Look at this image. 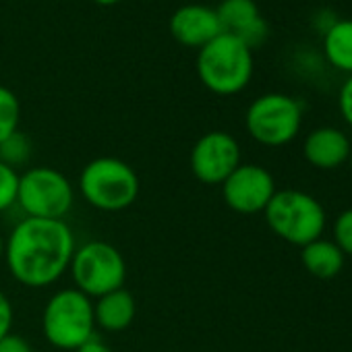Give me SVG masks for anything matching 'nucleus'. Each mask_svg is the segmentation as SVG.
Wrapping results in <instances>:
<instances>
[{
  "mask_svg": "<svg viewBox=\"0 0 352 352\" xmlns=\"http://www.w3.org/2000/svg\"><path fill=\"white\" fill-rule=\"evenodd\" d=\"M263 216L278 239L296 247H305L321 239L327 222L323 206L313 195L298 189L276 191L263 210Z\"/></svg>",
  "mask_w": 352,
  "mask_h": 352,
  "instance_id": "5",
  "label": "nucleus"
},
{
  "mask_svg": "<svg viewBox=\"0 0 352 352\" xmlns=\"http://www.w3.org/2000/svg\"><path fill=\"white\" fill-rule=\"evenodd\" d=\"M135 313H137V302H135V296L126 288L112 290L94 300L96 327L110 331V333L124 331L133 323Z\"/></svg>",
  "mask_w": 352,
  "mask_h": 352,
  "instance_id": "14",
  "label": "nucleus"
},
{
  "mask_svg": "<svg viewBox=\"0 0 352 352\" xmlns=\"http://www.w3.org/2000/svg\"><path fill=\"white\" fill-rule=\"evenodd\" d=\"M338 108H340V114H342L344 122L352 129V75H348L346 81H344L342 87H340V94H338Z\"/></svg>",
  "mask_w": 352,
  "mask_h": 352,
  "instance_id": "21",
  "label": "nucleus"
},
{
  "mask_svg": "<svg viewBox=\"0 0 352 352\" xmlns=\"http://www.w3.org/2000/svg\"><path fill=\"white\" fill-rule=\"evenodd\" d=\"M220 187L224 204L243 216L263 214L278 191L272 172L259 164H241Z\"/></svg>",
  "mask_w": 352,
  "mask_h": 352,
  "instance_id": "10",
  "label": "nucleus"
},
{
  "mask_svg": "<svg viewBox=\"0 0 352 352\" xmlns=\"http://www.w3.org/2000/svg\"><path fill=\"white\" fill-rule=\"evenodd\" d=\"M17 206L25 218L65 220L75 206V187L65 172L50 166H36L19 174Z\"/></svg>",
  "mask_w": 352,
  "mask_h": 352,
  "instance_id": "6",
  "label": "nucleus"
},
{
  "mask_svg": "<svg viewBox=\"0 0 352 352\" xmlns=\"http://www.w3.org/2000/svg\"><path fill=\"white\" fill-rule=\"evenodd\" d=\"M94 300L81 290L63 288L54 292L42 311V333L58 350H77L96 338Z\"/></svg>",
  "mask_w": 352,
  "mask_h": 352,
  "instance_id": "4",
  "label": "nucleus"
},
{
  "mask_svg": "<svg viewBox=\"0 0 352 352\" xmlns=\"http://www.w3.org/2000/svg\"><path fill=\"white\" fill-rule=\"evenodd\" d=\"M344 253L338 249V245L333 241H327V239H317L305 247H300V263L302 267L319 278V280H331L336 278L342 267H344Z\"/></svg>",
  "mask_w": 352,
  "mask_h": 352,
  "instance_id": "15",
  "label": "nucleus"
},
{
  "mask_svg": "<svg viewBox=\"0 0 352 352\" xmlns=\"http://www.w3.org/2000/svg\"><path fill=\"white\" fill-rule=\"evenodd\" d=\"M13 317H15L13 302L7 296V292L0 290V340H3L7 333H11V329H13Z\"/></svg>",
  "mask_w": 352,
  "mask_h": 352,
  "instance_id": "22",
  "label": "nucleus"
},
{
  "mask_svg": "<svg viewBox=\"0 0 352 352\" xmlns=\"http://www.w3.org/2000/svg\"><path fill=\"white\" fill-rule=\"evenodd\" d=\"M77 189L91 208L114 214L137 201L141 183L131 164L112 155H102L81 168Z\"/></svg>",
  "mask_w": 352,
  "mask_h": 352,
  "instance_id": "3",
  "label": "nucleus"
},
{
  "mask_svg": "<svg viewBox=\"0 0 352 352\" xmlns=\"http://www.w3.org/2000/svg\"><path fill=\"white\" fill-rule=\"evenodd\" d=\"M348 164H350V170H352V149H350V157H348Z\"/></svg>",
  "mask_w": 352,
  "mask_h": 352,
  "instance_id": "28",
  "label": "nucleus"
},
{
  "mask_svg": "<svg viewBox=\"0 0 352 352\" xmlns=\"http://www.w3.org/2000/svg\"><path fill=\"white\" fill-rule=\"evenodd\" d=\"M32 153H34L32 139L21 131L13 133L11 137H7L3 143H0V162L15 168V170L23 168L30 162Z\"/></svg>",
  "mask_w": 352,
  "mask_h": 352,
  "instance_id": "18",
  "label": "nucleus"
},
{
  "mask_svg": "<svg viewBox=\"0 0 352 352\" xmlns=\"http://www.w3.org/2000/svg\"><path fill=\"white\" fill-rule=\"evenodd\" d=\"M91 3H96L100 7H112V5H118L120 0H91Z\"/></svg>",
  "mask_w": 352,
  "mask_h": 352,
  "instance_id": "26",
  "label": "nucleus"
},
{
  "mask_svg": "<svg viewBox=\"0 0 352 352\" xmlns=\"http://www.w3.org/2000/svg\"><path fill=\"white\" fill-rule=\"evenodd\" d=\"M19 193V170L0 162V214L17 206Z\"/></svg>",
  "mask_w": 352,
  "mask_h": 352,
  "instance_id": "19",
  "label": "nucleus"
},
{
  "mask_svg": "<svg viewBox=\"0 0 352 352\" xmlns=\"http://www.w3.org/2000/svg\"><path fill=\"white\" fill-rule=\"evenodd\" d=\"M241 164V145L226 131L201 135L191 149V172L208 187L222 185Z\"/></svg>",
  "mask_w": 352,
  "mask_h": 352,
  "instance_id": "9",
  "label": "nucleus"
},
{
  "mask_svg": "<svg viewBox=\"0 0 352 352\" xmlns=\"http://www.w3.org/2000/svg\"><path fill=\"white\" fill-rule=\"evenodd\" d=\"M321 38L325 60L336 71L352 75V19H338Z\"/></svg>",
  "mask_w": 352,
  "mask_h": 352,
  "instance_id": "16",
  "label": "nucleus"
},
{
  "mask_svg": "<svg viewBox=\"0 0 352 352\" xmlns=\"http://www.w3.org/2000/svg\"><path fill=\"white\" fill-rule=\"evenodd\" d=\"M5 257V239H3V234H0V259Z\"/></svg>",
  "mask_w": 352,
  "mask_h": 352,
  "instance_id": "27",
  "label": "nucleus"
},
{
  "mask_svg": "<svg viewBox=\"0 0 352 352\" xmlns=\"http://www.w3.org/2000/svg\"><path fill=\"white\" fill-rule=\"evenodd\" d=\"M21 122V102L17 94L0 85V143L19 131Z\"/></svg>",
  "mask_w": 352,
  "mask_h": 352,
  "instance_id": "17",
  "label": "nucleus"
},
{
  "mask_svg": "<svg viewBox=\"0 0 352 352\" xmlns=\"http://www.w3.org/2000/svg\"><path fill=\"white\" fill-rule=\"evenodd\" d=\"M69 272L75 288L96 300L112 290L124 288L126 261L114 245L89 241L75 249Z\"/></svg>",
  "mask_w": 352,
  "mask_h": 352,
  "instance_id": "8",
  "label": "nucleus"
},
{
  "mask_svg": "<svg viewBox=\"0 0 352 352\" xmlns=\"http://www.w3.org/2000/svg\"><path fill=\"white\" fill-rule=\"evenodd\" d=\"M352 143L348 135L338 126L313 129L302 141L305 160L317 170H336L350 157Z\"/></svg>",
  "mask_w": 352,
  "mask_h": 352,
  "instance_id": "13",
  "label": "nucleus"
},
{
  "mask_svg": "<svg viewBox=\"0 0 352 352\" xmlns=\"http://www.w3.org/2000/svg\"><path fill=\"white\" fill-rule=\"evenodd\" d=\"M170 34L172 38L187 48H204L214 38H218L224 30L220 25L218 13L206 5H183L170 17Z\"/></svg>",
  "mask_w": 352,
  "mask_h": 352,
  "instance_id": "11",
  "label": "nucleus"
},
{
  "mask_svg": "<svg viewBox=\"0 0 352 352\" xmlns=\"http://www.w3.org/2000/svg\"><path fill=\"white\" fill-rule=\"evenodd\" d=\"M302 126V104L288 94H263L245 112V129L265 147H282L296 139Z\"/></svg>",
  "mask_w": 352,
  "mask_h": 352,
  "instance_id": "7",
  "label": "nucleus"
},
{
  "mask_svg": "<svg viewBox=\"0 0 352 352\" xmlns=\"http://www.w3.org/2000/svg\"><path fill=\"white\" fill-rule=\"evenodd\" d=\"M338 19H340V17H338V15H333L329 9H323V11H319V13H317V17H315V30L323 36V34H325V32H327V30L338 21Z\"/></svg>",
  "mask_w": 352,
  "mask_h": 352,
  "instance_id": "24",
  "label": "nucleus"
},
{
  "mask_svg": "<svg viewBox=\"0 0 352 352\" xmlns=\"http://www.w3.org/2000/svg\"><path fill=\"white\" fill-rule=\"evenodd\" d=\"M75 352H114L106 342L98 340V338H91L89 342H85L83 346H79Z\"/></svg>",
  "mask_w": 352,
  "mask_h": 352,
  "instance_id": "25",
  "label": "nucleus"
},
{
  "mask_svg": "<svg viewBox=\"0 0 352 352\" xmlns=\"http://www.w3.org/2000/svg\"><path fill=\"white\" fill-rule=\"evenodd\" d=\"M333 243L338 249L344 253V257H352V208L344 210L336 220H333Z\"/></svg>",
  "mask_w": 352,
  "mask_h": 352,
  "instance_id": "20",
  "label": "nucleus"
},
{
  "mask_svg": "<svg viewBox=\"0 0 352 352\" xmlns=\"http://www.w3.org/2000/svg\"><path fill=\"white\" fill-rule=\"evenodd\" d=\"M216 13L222 30L236 36L251 50L261 46L270 34V28L261 17L255 0H222Z\"/></svg>",
  "mask_w": 352,
  "mask_h": 352,
  "instance_id": "12",
  "label": "nucleus"
},
{
  "mask_svg": "<svg viewBox=\"0 0 352 352\" xmlns=\"http://www.w3.org/2000/svg\"><path fill=\"white\" fill-rule=\"evenodd\" d=\"M197 77L216 96H236L253 79V50L236 36L222 32L197 52Z\"/></svg>",
  "mask_w": 352,
  "mask_h": 352,
  "instance_id": "2",
  "label": "nucleus"
},
{
  "mask_svg": "<svg viewBox=\"0 0 352 352\" xmlns=\"http://www.w3.org/2000/svg\"><path fill=\"white\" fill-rule=\"evenodd\" d=\"M75 249L65 220L23 218L5 241V263L21 286L48 288L69 272Z\"/></svg>",
  "mask_w": 352,
  "mask_h": 352,
  "instance_id": "1",
  "label": "nucleus"
},
{
  "mask_svg": "<svg viewBox=\"0 0 352 352\" xmlns=\"http://www.w3.org/2000/svg\"><path fill=\"white\" fill-rule=\"evenodd\" d=\"M0 352H34V350L23 336L11 331L0 340Z\"/></svg>",
  "mask_w": 352,
  "mask_h": 352,
  "instance_id": "23",
  "label": "nucleus"
}]
</instances>
